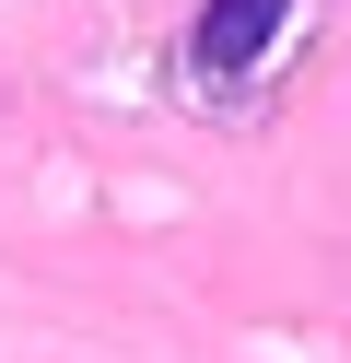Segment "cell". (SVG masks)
Returning <instances> with one entry per match:
<instances>
[{
    "instance_id": "1",
    "label": "cell",
    "mask_w": 351,
    "mask_h": 363,
    "mask_svg": "<svg viewBox=\"0 0 351 363\" xmlns=\"http://www.w3.org/2000/svg\"><path fill=\"white\" fill-rule=\"evenodd\" d=\"M281 12H293V0H199V24H187V71H199V82H246L257 59H269Z\"/></svg>"
}]
</instances>
